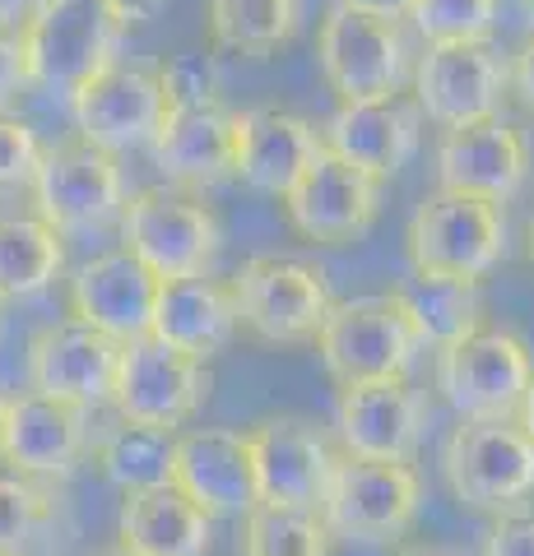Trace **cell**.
Returning a JSON list of instances; mask_svg holds the SVG:
<instances>
[{
    "instance_id": "cell-1",
    "label": "cell",
    "mask_w": 534,
    "mask_h": 556,
    "mask_svg": "<svg viewBox=\"0 0 534 556\" xmlns=\"http://www.w3.org/2000/svg\"><path fill=\"white\" fill-rule=\"evenodd\" d=\"M28 84L71 98L122 56L126 24L108 0H33L20 24Z\"/></svg>"
},
{
    "instance_id": "cell-2",
    "label": "cell",
    "mask_w": 534,
    "mask_h": 556,
    "mask_svg": "<svg viewBox=\"0 0 534 556\" xmlns=\"http://www.w3.org/2000/svg\"><path fill=\"white\" fill-rule=\"evenodd\" d=\"M423 348H427V334L419 329L409 302L395 288L376 292V298L331 302L325 325L316 334V353L339 386L409 376Z\"/></svg>"
},
{
    "instance_id": "cell-3",
    "label": "cell",
    "mask_w": 534,
    "mask_h": 556,
    "mask_svg": "<svg viewBox=\"0 0 534 556\" xmlns=\"http://www.w3.org/2000/svg\"><path fill=\"white\" fill-rule=\"evenodd\" d=\"M442 473L460 506L502 515L534 492V437L521 417H460L442 445Z\"/></svg>"
},
{
    "instance_id": "cell-4",
    "label": "cell",
    "mask_w": 534,
    "mask_h": 556,
    "mask_svg": "<svg viewBox=\"0 0 534 556\" xmlns=\"http://www.w3.org/2000/svg\"><path fill=\"white\" fill-rule=\"evenodd\" d=\"M405 251L413 269L484 278L507 255V208L437 186L433 195H423L419 208H413Z\"/></svg>"
},
{
    "instance_id": "cell-5",
    "label": "cell",
    "mask_w": 534,
    "mask_h": 556,
    "mask_svg": "<svg viewBox=\"0 0 534 556\" xmlns=\"http://www.w3.org/2000/svg\"><path fill=\"white\" fill-rule=\"evenodd\" d=\"M122 247L159 278L204 274L223 247L214 208L186 186H145L122 204Z\"/></svg>"
},
{
    "instance_id": "cell-6",
    "label": "cell",
    "mask_w": 534,
    "mask_h": 556,
    "mask_svg": "<svg viewBox=\"0 0 534 556\" xmlns=\"http://www.w3.org/2000/svg\"><path fill=\"white\" fill-rule=\"evenodd\" d=\"M228 283L237 325L261 343H316L335 302L325 269L298 255H251Z\"/></svg>"
},
{
    "instance_id": "cell-7",
    "label": "cell",
    "mask_w": 534,
    "mask_h": 556,
    "mask_svg": "<svg viewBox=\"0 0 534 556\" xmlns=\"http://www.w3.org/2000/svg\"><path fill=\"white\" fill-rule=\"evenodd\" d=\"M433 380L460 417H521L534 380L530 348L507 329L479 325L437 348Z\"/></svg>"
},
{
    "instance_id": "cell-8",
    "label": "cell",
    "mask_w": 534,
    "mask_h": 556,
    "mask_svg": "<svg viewBox=\"0 0 534 556\" xmlns=\"http://www.w3.org/2000/svg\"><path fill=\"white\" fill-rule=\"evenodd\" d=\"M28 186H33L38 214L57 232L102 228V223L122 218V204H126V177L116 153L84 135L47 144Z\"/></svg>"
},
{
    "instance_id": "cell-9",
    "label": "cell",
    "mask_w": 534,
    "mask_h": 556,
    "mask_svg": "<svg viewBox=\"0 0 534 556\" xmlns=\"http://www.w3.org/2000/svg\"><path fill=\"white\" fill-rule=\"evenodd\" d=\"M423 510V482L409 464L339 455L321 515L335 538L349 543H395Z\"/></svg>"
},
{
    "instance_id": "cell-10",
    "label": "cell",
    "mask_w": 534,
    "mask_h": 556,
    "mask_svg": "<svg viewBox=\"0 0 534 556\" xmlns=\"http://www.w3.org/2000/svg\"><path fill=\"white\" fill-rule=\"evenodd\" d=\"M204 399H210L204 357L182 353V348L163 343L159 334H140L122 343V367H116V386H112L116 417L182 431L200 413Z\"/></svg>"
},
{
    "instance_id": "cell-11",
    "label": "cell",
    "mask_w": 534,
    "mask_h": 556,
    "mask_svg": "<svg viewBox=\"0 0 534 556\" xmlns=\"http://www.w3.org/2000/svg\"><path fill=\"white\" fill-rule=\"evenodd\" d=\"M316 61L339 102L400 93L409 79V42L395 20L335 5L316 33Z\"/></svg>"
},
{
    "instance_id": "cell-12",
    "label": "cell",
    "mask_w": 534,
    "mask_h": 556,
    "mask_svg": "<svg viewBox=\"0 0 534 556\" xmlns=\"http://www.w3.org/2000/svg\"><path fill=\"white\" fill-rule=\"evenodd\" d=\"M511 93V65L497 56L493 42H427L413 65V98L427 121L442 130L470 126L484 116H502Z\"/></svg>"
},
{
    "instance_id": "cell-13",
    "label": "cell",
    "mask_w": 534,
    "mask_h": 556,
    "mask_svg": "<svg viewBox=\"0 0 534 556\" xmlns=\"http://www.w3.org/2000/svg\"><path fill=\"white\" fill-rule=\"evenodd\" d=\"M288 223L316 247H349L382 214V177H372L335 149L302 172V181L284 195Z\"/></svg>"
},
{
    "instance_id": "cell-14",
    "label": "cell",
    "mask_w": 534,
    "mask_h": 556,
    "mask_svg": "<svg viewBox=\"0 0 534 556\" xmlns=\"http://www.w3.org/2000/svg\"><path fill=\"white\" fill-rule=\"evenodd\" d=\"M116 367H122V339L102 334L75 316L42 325L28 339V390L71 399L89 413L98 404H112Z\"/></svg>"
},
{
    "instance_id": "cell-15",
    "label": "cell",
    "mask_w": 534,
    "mask_h": 556,
    "mask_svg": "<svg viewBox=\"0 0 534 556\" xmlns=\"http://www.w3.org/2000/svg\"><path fill=\"white\" fill-rule=\"evenodd\" d=\"M530 139L507 116H484L470 126H451L437 139V181L460 195L507 204L530 181Z\"/></svg>"
},
{
    "instance_id": "cell-16",
    "label": "cell",
    "mask_w": 534,
    "mask_h": 556,
    "mask_svg": "<svg viewBox=\"0 0 534 556\" xmlns=\"http://www.w3.org/2000/svg\"><path fill=\"white\" fill-rule=\"evenodd\" d=\"M335 427H339L344 455L409 464L423 445L427 408H423V394L409 386V376L353 380V386H339Z\"/></svg>"
},
{
    "instance_id": "cell-17",
    "label": "cell",
    "mask_w": 534,
    "mask_h": 556,
    "mask_svg": "<svg viewBox=\"0 0 534 556\" xmlns=\"http://www.w3.org/2000/svg\"><path fill=\"white\" fill-rule=\"evenodd\" d=\"M163 112H167L163 84H159V70H149V65L116 61L71 93L75 130L112 153L140 149V144L149 149L163 126Z\"/></svg>"
},
{
    "instance_id": "cell-18",
    "label": "cell",
    "mask_w": 534,
    "mask_h": 556,
    "mask_svg": "<svg viewBox=\"0 0 534 556\" xmlns=\"http://www.w3.org/2000/svg\"><path fill=\"white\" fill-rule=\"evenodd\" d=\"M247 445H251L261 501L321 510L339 455L321 437L316 422H307V417H265V422L247 431Z\"/></svg>"
},
{
    "instance_id": "cell-19",
    "label": "cell",
    "mask_w": 534,
    "mask_h": 556,
    "mask_svg": "<svg viewBox=\"0 0 534 556\" xmlns=\"http://www.w3.org/2000/svg\"><path fill=\"white\" fill-rule=\"evenodd\" d=\"M325 135L307 116L288 108H247L237 112L233 130V177L247 190L284 200L293 186L302 181V172L321 159Z\"/></svg>"
},
{
    "instance_id": "cell-20",
    "label": "cell",
    "mask_w": 534,
    "mask_h": 556,
    "mask_svg": "<svg viewBox=\"0 0 534 556\" xmlns=\"http://www.w3.org/2000/svg\"><path fill=\"white\" fill-rule=\"evenodd\" d=\"M172 486H182L210 519H243L251 506H261L247 431H219V427L177 431Z\"/></svg>"
},
{
    "instance_id": "cell-21",
    "label": "cell",
    "mask_w": 534,
    "mask_h": 556,
    "mask_svg": "<svg viewBox=\"0 0 534 556\" xmlns=\"http://www.w3.org/2000/svg\"><path fill=\"white\" fill-rule=\"evenodd\" d=\"M159 283L135 251L116 247L94 260H84L71 278V316L102 329L112 339H140L153 329V306H159Z\"/></svg>"
},
{
    "instance_id": "cell-22",
    "label": "cell",
    "mask_w": 534,
    "mask_h": 556,
    "mask_svg": "<svg viewBox=\"0 0 534 556\" xmlns=\"http://www.w3.org/2000/svg\"><path fill=\"white\" fill-rule=\"evenodd\" d=\"M94 450L89 408L71 399L24 390L5 413V464L24 478H71L75 464Z\"/></svg>"
},
{
    "instance_id": "cell-23",
    "label": "cell",
    "mask_w": 534,
    "mask_h": 556,
    "mask_svg": "<svg viewBox=\"0 0 534 556\" xmlns=\"http://www.w3.org/2000/svg\"><path fill=\"white\" fill-rule=\"evenodd\" d=\"M423 130V108L419 98L386 93V98H353L339 102L335 116L325 121V149L344 153L349 163H358L372 177H395L419 149Z\"/></svg>"
},
{
    "instance_id": "cell-24",
    "label": "cell",
    "mask_w": 534,
    "mask_h": 556,
    "mask_svg": "<svg viewBox=\"0 0 534 556\" xmlns=\"http://www.w3.org/2000/svg\"><path fill=\"white\" fill-rule=\"evenodd\" d=\"M233 130H237V112L223 108V98L167 108L163 126L149 144L153 167L172 186L186 190H210L233 181Z\"/></svg>"
},
{
    "instance_id": "cell-25",
    "label": "cell",
    "mask_w": 534,
    "mask_h": 556,
    "mask_svg": "<svg viewBox=\"0 0 534 556\" xmlns=\"http://www.w3.org/2000/svg\"><path fill=\"white\" fill-rule=\"evenodd\" d=\"M237 302L233 283H219L210 274H182L159 283V306H153V329L163 343L182 348L191 357L210 362L237 334Z\"/></svg>"
},
{
    "instance_id": "cell-26",
    "label": "cell",
    "mask_w": 534,
    "mask_h": 556,
    "mask_svg": "<svg viewBox=\"0 0 534 556\" xmlns=\"http://www.w3.org/2000/svg\"><path fill=\"white\" fill-rule=\"evenodd\" d=\"M116 538L135 556H204L214 538V519L204 515L182 486H145L126 492Z\"/></svg>"
},
{
    "instance_id": "cell-27",
    "label": "cell",
    "mask_w": 534,
    "mask_h": 556,
    "mask_svg": "<svg viewBox=\"0 0 534 556\" xmlns=\"http://www.w3.org/2000/svg\"><path fill=\"white\" fill-rule=\"evenodd\" d=\"M65 269V232L42 214H0V306L38 298Z\"/></svg>"
},
{
    "instance_id": "cell-28",
    "label": "cell",
    "mask_w": 534,
    "mask_h": 556,
    "mask_svg": "<svg viewBox=\"0 0 534 556\" xmlns=\"http://www.w3.org/2000/svg\"><path fill=\"white\" fill-rule=\"evenodd\" d=\"M172 455H177V431L145 427L131 422V417H116L108 431L94 437V464L122 492H145V486L172 482Z\"/></svg>"
},
{
    "instance_id": "cell-29",
    "label": "cell",
    "mask_w": 534,
    "mask_h": 556,
    "mask_svg": "<svg viewBox=\"0 0 534 556\" xmlns=\"http://www.w3.org/2000/svg\"><path fill=\"white\" fill-rule=\"evenodd\" d=\"M395 292L409 302L413 320H419L427 343H437V348L484 325V292H479V278L413 269L409 283H400Z\"/></svg>"
},
{
    "instance_id": "cell-30",
    "label": "cell",
    "mask_w": 534,
    "mask_h": 556,
    "mask_svg": "<svg viewBox=\"0 0 534 556\" xmlns=\"http://www.w3.org/2000/svg\"><path fill=\"white\" fill-rule=\"evenodd\" d=\"M210 38L237 56H270L298 28V0H210Z\"/></svg>"
},
{
    "instance_id": "cell-31",
    "label": "cell",
    "mask_w": 534,
    "mask_h": 556,
    "mask_svg": "<svg viewBox=\"0 0 534 556\" xmlns=\"http://www.w3.org/2000/svg\"><path fill=\"white\" fill-rule=\"evenodd\" d=\"M335 533L312 506H251L243 515L237 556H331Z\"/></svg>"
},
{
    "instance_id": "cell-32",
    "label": "cell",
    "mask_w": 534,
    "mask_h": 556,
    "mask_svg": "<svg viewBox=\"0 0 534 556\" xmlns=\"http://www.w3.org/2000/svg\"><path fill=\"white\" fill-rule=\"evenodd\" d=\"M502 0H413L409 20L423 42H488Z\"/></svg>"
},
{
    "instance_id": "cell-33",
    "label": "cell",
    "mask_w": 534,
    "mask_h": 556,
    "mask_svg": "<svg viewBox=\"0 0 534 556\" xmlns=\"http://www.w3.org/2000/svg\"><path fill=\"white\" fill-rule=\"evenodd\" d=\"M51 510H57V496L38 478H24V473L0 478V547L20 552L51 519Z\"/></svg>"
},
{
    "instance_id": "cell-34",
    "label": "cell",
    "mask_w": 534,
    "mask_h": 556,
    "mask_svg": "<svg viewBox=\"0 0 534 556\" xmlns=\"http://www.w3.org/2000/svg\"><path fill=\"white\" fill-rule=\"evenodd\" d=\"M163 84V102L167 108H191V102H214L219 98V65L204 51H177L153 65Z\"/></svg>"
},
{
    "instance_id": "cell-35",
    "label": "cell",
    "mask_w": 534,
    "mask_h": 556,
    "mask_svg": "<svg viewBox=\"0 0 534 556\" xmlns=\"http://www.w3.org/2000/svg\"><path fill=\"white\" fill-rule=\"evenodd\" d=\"M38 159H42V144L33 126L24 116L0 108V195L14 186H28L33 172H38Z\"/></svg>"
},
{
    "instance_id": "cell-36",
    "label": "cell",
    "mask_w": 534,
    "mask_h": 556,
    "mask_svg": "<svg viewBox=\"0 0 534 556\" xmlns=\"http://www.w3.org/2000/svg\"><path fill=\"white\" fill-rule=\"evenodd\" d=\"M484 556H534V515H516V510L497 515Z\"/></svg>"
},
{
    "instance_id": "cell-37",
    "label": "cell",
    "mask_w": 534,
    "mask_h": 556,
    "mask_svg": "<svg viewBox=\"0 0 534 556\" xmlns=\"http://www.w3.org/2000/svg\"><path fill=\"white\" fill-rule=\"evenodd\" d=\"M28 89V61H24V38L14 24H0V108Z\"/></svg>"
},
{
    "instance_id": "cell-38",
    "label": "cell",
    "mask_w": 534,
    "mask_h": 556,
    "mask_svg": "<svg viewBox=\"0 0 534 556\" xmlns=\"http://www.w3.org/2000/svg\"><path fill=\"white\" fill-rule=\"evenodd\" d=\"M511 93L534 116V33L525 38V47L511 56Z\"/></svg>"
},
{
    "instance_id": "cell-39",
    "label": "cell",
    "mask_w": 534,
    "mask_h": 556,
    "mask_svg": "<svg viewBox=\"0 0 534 556\" xmlns=\"http://www.w3.org/2000/svg\"><path fill=\"white\" fill-rule=\"evenodd\" d=\"M108 5L116 10V20L131 28V24H153L172 5V0H108Z\"/></svg>"
},
{
    "instance_id": "cell-40",
    "label": "cell",
    "mask_w": 534,
    "mask_h": 556,
    "mask_svg": "<svg viewBox=\"0 0 534 556\" xmlns=\"http://www.w3.org/2000/svg\"><path fill=\"white\" fill-rule=\"evenodd\" d=\"M335 5L344 10H358V14H376V20H409V10H413V0H335Z\"/></svg>"
},
{
    "instance_id": "cell-41",
    "label": "cell",
    "mask_w": 534,
    "mask_h": 556,
    "mask_svg": "<svg viewBox=\"0 0 534 556\" xmlns=\"http://www.w3.org/2000/svg\"><path fill=\"white\" fill-rule=\"evenodd\" d=\"M33 10V0H0V24H24V14Z\"/></svg>"
},
{
    "instance_id": "cell-42",
    "label": "cell",
    "mask_w": 534,
    "mask_h": 556,
    "mask_svg": "<svg viewBox=\"0 0 534 556\" xmlns=\"http://www.w3.org/2000/svg\"><path fill=\"white\" fill-rule=\"evenodd\" d=\"M521 427L534 437V380H530V390H525V404H521Z\"/></svg>"
},
{
    "instance_id": "cell-43",
    "label": "cell",
    "mask_w": 534,
    "mask_h": 556,
    "mask_svg": "<svg viewBox=\"0 0 534 556\" xmlns=\"http://www.w3.org/2000/svg\"><path fill=\"white\" fill-rule=\"evenodd\" d=\"M5 413H10V399L0 394V464H5Z\"/></svg>"
},
{
    "instance_id": "cell-44",
    "label": "cell",
    "mask_w": 534,
    "mask_h": 556,
    "mask_svg": "<svg viewBox=\"0 0 534 556\" xmlns=\"http://www.w3.org/2000/svg\"><path fill=\"white\" fill-rule=\"evenodd\" d=\"M400 556H446V552H427V547H413V552H400Z\"/></svg>"
},
{
    "instance_id": "cell-45",
    "label": "cell",
    "mask_w": 534,
    "mask_h": 556,
    "mask_svg": "<svg viewBox=\"0 0 534 556\" xmlns=\"http://www.w3.org/2000/svg\"><path fill=\"white\" fill-rule=\"evenodd\" d=\"M525 251H530V260H534V218H530V232H525Z\"/></svg>"
},
{
    "instance_id": "cell-46",
    "label": "cell",
    "mask_w": 534,
    "mask_h": 556,
    "mask_svg": "<svg viewBox=\"0 0 534 556\" xmlns=\"http://www.w3.org/2000/svg\"><path fill=\"white\" fill-rule=\"evenodd\" d=\"M98 556H135V552H126V547H116V552H98Z\"/></svg>"
},
{
    "instance_id": "cell-47",
    "label": "cell",
    "mask_w": 534,
    "mask_h": 556,
    "mask_svg": "<svg viewBox=\"0 0 534 556\" xmlns=\"http://www.w3.org/2000/svg\"><path fill=\"white\" fill-rule=\"evenodd\" d=\"M525 14H530V24H534V0H525Z\"/></svg>"
},
{
    "instance_id": "cell-48",
    "label": "cell",
    "mask_w": 534,
    "mask_h": 556,
    "mask_svg": "<svg viewBox=\"0 0 534 556\" xmlns=\"http://www.w3.org/2000/svg\"><path fill=\"white\" fill-rule=\"evenodd\" d=\"M0 556H20V552H5V547H0Z\"/></svg>"
}]
</instances>
